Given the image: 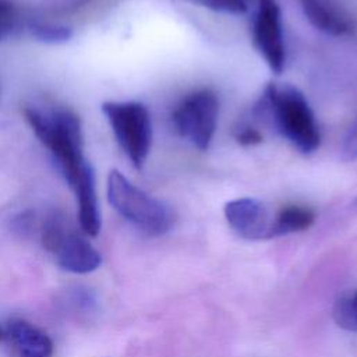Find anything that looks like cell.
Masks as SVG:
<instances>
[{"instance_id": "1", "label": "cell", "mask_w": 357, "mask_h": 357, "mask_svg": "<svg viewBox=\"0 0 357 357\" xmlns=\"http://www.w3.org/2000/svg\"><path fill=\"white\" fill-rule=\"evenodd\" d=\"M254 113L307 155L319 148L321 131L315 114L304 93L290 84L271 82L264 88Z\"/></svg>"}, {"instance_id": "2", "label": "cell", "mask_w": 357, "mask_h": 357, "mask_svg": "<svg viewBox=\"0 0 357 357\" xmlns=\"http://www.w3.org/2000/svg\"><path fill=\"white\" fill-rule=\"evenodd\" d=\"M25 119L39 141L49 149L63 177L71 187L93 170L84 155V134L79 117L68 109H24Z\"/></svg>"}, {"instance_id": "3", "label": "cell", "mask_w": 357, "mask_h": 357, "mask_svg": "<svg viewBox=\"0 0 357 357\" xmlns=\"http://www.w3.org/2000/svg\"><path fill=\"white\" fill-rule=\"evenodd\" d=\"M107 199L114 211L148 236H162L174 225L173 209L132 184L119 170L107 176Z\"/></svg>"}, {"instance_id": "4", "label": "cell", "mask_w": 357, "mask_h": 357, "mask_svg": "<svg viewBox=\"0 0 357 357\" xmlns=\"http://www.w3.org/2000/svg\"><path fill=\"white\" fill-rule=\"evenodd\" d=\"M39 236L43 248L67 272L78 275L91 273L102 264L99 251L59 212L45 216L40 223Z\"/></svg>"}, {"instance_id": "5", "label": "cell", "mask_w": 357, "mask_h": 357, "mask_svg": "<svg viewBox=\"0 0 357 357\" xmlns=\"http://www.w3.org/2000/svg\"><path fill=\"white\" fill-rule=\"evenodd\" d=\"M102 112L110 128L135 169H142L152 145L149 110L139 102H105Z\"/></svg>"}, {"instance_id": "6", "label": "cell", "mask_w": 357, "mask_h": 357, "mask_svg": "<svg viewBox=\"0 0 357 357\" xmlns=\"http://www.w3.org/2000/svg\"><path fill=\"white\" fill-rule=\"evenodd\" d=\"M174 131L195 148H209L219 119V99L212 89L202 88L185 95L172 112Z\"/></svg>"}, {"instance_id": "7", "label": "cell", "mask_w": 357, "mask_h": 357, "mask_svg": "<svg viewBox=\"0 0 357 357\" xmlns=\"http://www.w3.org/2000/svg\"><path fill=\"white\" fill-rule=\"evenodd\" d=\"M251 38L255 50L275 74L286 64V46L282 25V11L276 0H251Z\"/></svg>"}, {"instance_id": "8", "label": "cell", "mask_w": 357, "mask_h": 357, "mask_svg": "<svg viewBox=\"0 0 357 357\" xmlns=\"http://www.w3.org/2000/svg\"><path fill=\"white\" fill-rule=\"evenodd\" d=\"M225 218L229 226L247 240L272 238V220L268 208L264 202L243 197L229 201L225 205Z\"/></svg>"}, {"instance_id": "9", "label": "cell", "mask_w": 357, "mask_h": 357, "mask_svg": "<svg viewBox=\"0 0 357 357\" xmlns=\"http://www.w3.org/2000/svg\"><path fill=\"white\" fill-rule=\"evenodd\" d=\"M298 1L305 18L319 32L335 38L351 36L356 32L354 18L337 0Z\"/></svg>"}, {"instance_id": "10", "label": "cell", "mask_w": 357, "mask_h": 357, "mask_svg": "<svg viewBox=\"0 0 357 357\" xmlns=\"http://www.w3.org/2000/svg\"><path fill=\"white\" fill-rule=\"evenodd\" d=\"M3 340L13 357H52V337L25 319H11L3 329Z\"/></svg>"}, {"instance_id": "11", "label": "cell", "mask_w": 357, "mask_h": 357, "mask_svg": "<svg viewBox=\"0 0 357 357\" xmlns=\"http://www.w3.org/2000/svg\"><path fill=\"white\" fill-rule=\"evenodd\" d=\"M315 220V213L301 205L283 206L272 220V237L286 236L307 230Z\"/></svg>"}, {"instance_id": "12", "label": "cell", "mask_w": 357, "mask_h": 357, "mask_svg": "<svg viewBox=\"0 0 357 357\" xmlns=\"http://www.w3.org/2000/svg\"><path fill=\"white\" fill-rule=\"evenodd\" d=\"M28 31L29 33L43 42V43H50V45H57V43H64L71 39L73 31L70 26L54 24V22H43V21H29L28 22Z\"/></svg>"}, {"instance_id": "13", "label": "cell", "mask_w": 357, "mask_h": 357, "mask_svg": "<svg viewBox=\"0 0 357 357\" xmlns=\"http://www.w3.org/2000/svg\"><path fill=\"white\" fill-rule=\"evenodd\" d=\"M333 319L340 328L357 332V290L336 301L333 307Z\"/></svg>"}, {"instance_id": "14", "label": "cell", "mask_w": 357, "mask_h": 357, "mask_svg": "<svg viewBox=\"0 0 357 357\" xmlns=\"http://www.w3.org/2000/svg\"><path fill=\"white\" fill-rule=\"evenodd\" d=\"M22 29L18 10L8 0H0V40L14 36Z\"/></svg>"}, {"instance_id": "15", "label": "cell", "mask_w": 357, "mask_h": 357, "mask_svg": "<svg viewBox=\"0 0 357 357\" xmlns=\"http://www.w3.org/2000/svg\"><path fill=\"white\" fill-rule=\"evenodd\" d=\"M191 1L202 7H206L209 10L225 13V14H233V15L245 14L251 6L250 0H191Z\"/></svg>"}, {"instance_id": "16", "label": "cell", "mask_w": 357, "mask_h": 357, "mask_svg": "<svg viewBox=\"0 0 357 357\" xmlns=\"http://www.w3.org/2000/svg\"><path fill=\"white\" fill-rule=\"evenodd\" d=\"M342 156L344 160H356L357 159V117L351 123L347 130L343 144H342Z\"/></svg>"}, {"instance_id": "17", "label": "cell", "mask_w": 357, "mask_h": 357, "mask_svg": "<svg viewBox=\"0 0 357 357\" xmlns=\"http://www.w3.org/2000/svg\"><path fill=\"white\" fill-rule=\"evenodd\" d=\"M234 138L240 145L250 146V145H257L262 141V134L258 131V128L250 126V124H241L236 132Z\"/></svg>"}, {"instance_id": "18", "label": "cell", "mask_w": 357, "mask_h": 357, "mask_svg": "<svg viewBox=\"0 0 357 357\" xmlns=\"http://www.w3.org/2000/svg\"><path fill=\"white\" fill-rule=\"evenodd\" d=\"M3 339V328H0V340Z\"/></svg>"}]
</instances>
